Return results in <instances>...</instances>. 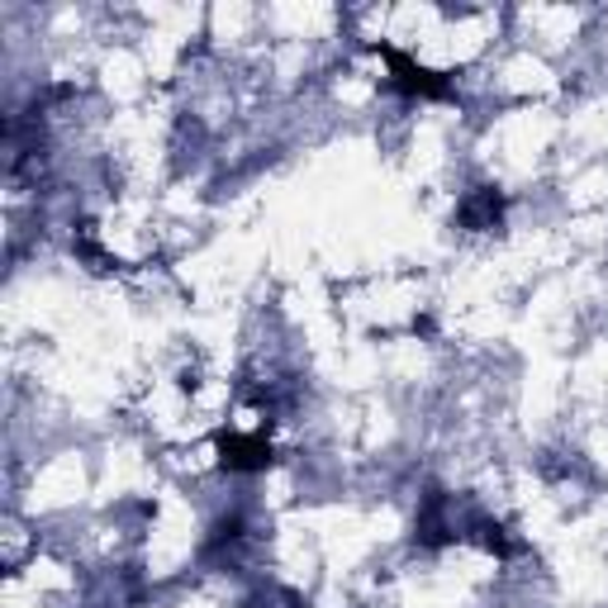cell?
<instances>
[{"instance_id": "obj_2", "label": "cell", "mask_w": 608, "mask_h": 608, "mask_svg": "<svg viewBox=\"0 0 608 608\" xmlns=\"http://www.w3.org/2000/svg\"><path fill=\"white\" fill-rule=\"evenodd\" d=\"M219 457H223V471H238V475H252V471H266L271 467V442L258 433H229L219 442Z\"/></svg>"}, {"instance_id": "obj_1", "label": "cell", "mask_w": 608, "mask_h": 608, "mask_svg": "<svg viewBox=\"0 0 608 608\" xmlns=\"http://www.w3.org/2000/svg\"><path fill=\"white\" fill-rule=\"evenodd\" d=\"M380 57L390 62V72H395V86H399V91L423 95V101H442V95H452V82H447L442 72H428V67H419V62L405 57V53H399V48H380Z\"/></svg>"}, {"instance_id": "obj_3", "label": "cell", "mask_w": 608, "mask_h": 608, "mask_svg": "<svg viewBox=\"0 0 608 608\" xmlns=\"http://www.w3.org/2000/svg\"><path fill=\"white\" fill-rule=\"evenodd\" d=\"M500 214H504V200L494 196V190H475V196L461 205V223H467V229H494Z\"/></svg>"}]
</instances>
